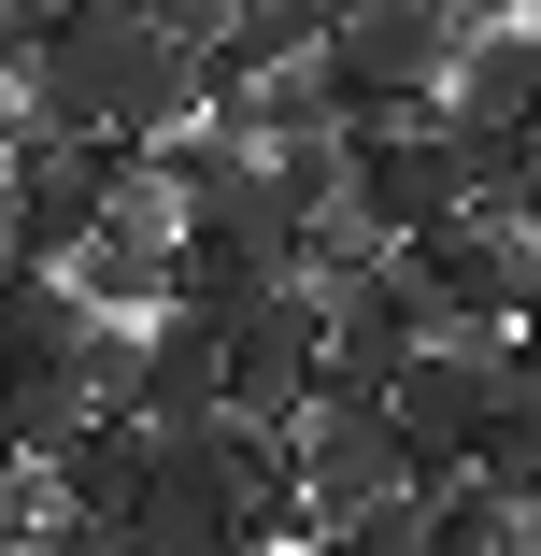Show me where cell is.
Wrapping results in <instances>:
<instances>
[{
    "label": "cell",
    "instance_id": "1",
    "mask_svg": "<svg viewBox=\"0 0 541 556\" xmlns=\"http://www.w3.org/2000/svg\"><path fill=\"white\" fill-rule=\"evenodd\" d=\"M15 100L57 143H129L143 157L157 129L199 115V43H171L157 15H115V0H57L15 58Z\"/></svg>",
    "mask_w": 541,
    "mask_h": 556
},
{
    "label": "cell",
    "instance_id": "2",
    "mask_svg": "<svg viewBox=\"0 0 541 556\" xmlns=\"http://www.w3.org/2000/svg\"><path fill=\"white\" fill-rule=\"evenodd\" d=\"M456 43H471V15H456V0H343L313 58H329L343 115H357V129H385V115H442Z\"/></svg>",
    "mask_w": 541,
    "mask_h": 556
},
{
    "label": "cell",
    "instance_id": "3",
    "mask_svg": "<svg viewBox=\"0 0 541 556\" xmlns=\"http://www.w3.org/2000/svg\"><path fill=\"white\" fill-rule=\"evenodd\" d=\"M285 457H299V528H343V514L427 485L413 442H399V414H385L371 386H313V400L285 414Z\"/></svg>",
    "mask_w": 541,
    "mask_h": 556
},
{
    "label": "cell",
    "instance_id": "4",
    "mask_svg": "<svg viewBox=\"0 0 541 556\" xmlns=\"http://www.w3.org/2000/svg\"><path fill=\"white\" fill-rule=\"evenodd\" d=\"M343 214H357V243H413V229H442V214H471V143L456 115H385L343 143Z\"/></svg>",
    "mask_w": 541,
    "mask_h": 556
},
{
    "label": "cell",
    "instance_id": "5",
    "mask_svg": "<svg viewBox=\"0 0 541 556\" xmlns=\"http://www.w3.org/2000/svg\"><path fill=\"white\" fill-rule=\"evenodd\" d=\"M527 257H541V229H513V214H442V229L399 243V286H413L427 328H456V343H513Z\"/></svg>",
    "mask_w": 541,
    "mask_h": 556
},
{
    "label": "cell",
    "instance_id": "6",
    "mask_svg": "<svg viewBox=\"0 0 541 556\" xmlns=\"http://www.w3.org/2000/svg\"><path fill=\"white\" fill-rule=\"evenodd\" d=\"M499 371H513V343H456V328H427V343L399 357L385 414H399V442H413V471H427V485L485 457V428H499Z\"/></svg>",
    "mask_w": 541,
    "mask_h": 556
},
{
    "label": "cell",
    "instance_id": "7",
    "mask_svg": "<svg viewBox=\"0 0 541 556\" xmlns=\"http://www.w3.org/2000/svg\"><path fill=\"white\" fill-rule=\"evenodd\" d=\"M115 186H129V143H57V129H29L15 157H0V257L57 271V257L100 229Z\"/></svg>",
    "mask_w": 541,
    "mask_h": 556
},
{
    "label": "cell",
    "instance_id": "8",
    "mask_svg": "<svg viewBox=\"0 0 541 556\" xmlns=\"http://www.w3.org/2000/svg\"><path fill=\"white\" fill-rule=\"evenodd\" d=\"M329 386V286H257L229 300V414H299Z\"/></svg>",
    "mask_w": 541,
    "mask_h": 556
},
{
    "label": "cell",
    "instance_id": "9",
    "mask_svg": "<svg viewBox=\"0 0 541 556\" xmlns=\"http://www.w3.org/2000/svg\"><path fill=\"white\" fill-rule=\"evenodd\" d=\"M57 286H72L86 314H157V300H171V200L129 172L115 200H100V229L57 257Z\"/></svg>",
    "mask_w": 541,
    "mask_h": 556
},
{
    "label": "cell",
    "instance_id": "10",
    "mask_svg": "<svg viewBox=\"0 0 541 556\" xmlns=\"http://www.w3.org/2000/svg\"><path fill=\"white\" fill-rule=\"evenodd\" d=\"M129 414L143 428H214V414H229V314L157 300L143 314V357H129Z\"/></svg>",
    "mask_w": 541,
    "mask_h": 556
},
{
    "label": "cell",
    "instance_id": "11",
    "mask_svg": "<svg viewBox=\"0 0 541 556\" xmlns=\"http://www.w3.org/2000/svg\"><path fill=\"white\" fill-rule=\"evenodd\" d=\"M427 343V314H413V286H399V257H343L329 271V386H399V357Z\"/></svg>",
    "mask_w": 541,
    "mask_h": 556
},
{
    "label": "cell",
    "instance_id": "12",
    "mask_svg": "<svg viewBox=\"0 0 541 556\" xmlns=\"http://www.w3.org/2000/svg\"><path fill=\"white\" fill-rule=\"evenodd\" d=\"M442 115H456V129H541V29H527V15H499V29L456 43Z\"/></svg>",
    "mask_w": 541,
    "mask_h": 556
},
{
    "label": "cell",
    "instance_id": "13",
    "mask_svg": "<svg viewBox=\"0 0 541 556\" xmlns=\"http://www.w3.org/2000/svg\"><path fill=\"white\" fill-rule=\"evenodd\" d=\"M143 457H157V428H143V414H86L57 457H43V500L115 528V514H129V485H143Z\"/></svg>",
    "mask_w": 541,
    "mask_h": 556
},
{
    "label": "cell",
    "instance_id": "14",
    "mask_svg": "<svg viewBox=\"0 0 541 556\" xmlns=\"http://www.w3.org/2000/svg\"><path fill=\"white\" fill-rule=\"evenodd\" d=\"M427 556H541V514L499 500L485 471H442L427 485Z\"/></svg>",
    "mask_w": 541,
    "mask_h": 556
},
{
    "label": "cell",
    "instance_id": "15",
    "mask_svg": "<svg viewBox=\"0 0 541 556\" xmlns=\"http://www.w3.org/2000/svg\"><path fill=\"white\" fill-rule=\"evenodd\" d=\"M471 471H485L499 500H527V514H541V357H513V371H499V428H485V457H471Z\"/></svg>",
    "mask_w": 541,
    "mask_h": 556
},
{
    "label": "cell",
    "instance_id": "16",
    "mask_svg": "<svg viewBox=\"0 0 541 556\" xmlns=\"http://www.w3.org/2000/svg\"><path fill=\"white\" fill-rule=\"evenodd\" d=\"M313 556H427V485H413V500H371V514H343V528H313Z\"/></svg>",
    "mask_w": 541,
    "mask_h": 556
},
{
    "label": "cell",
    "instance_id": "17",
    "mask_svg": "<svg viewBox=\"0 0 541 556\" xmlns=\"http://www.w3.org/2000/svg\"><path fill=\"white\" fill-rule=\"evenodd\" d=\"M513 357H541V257H527V300H513Z\"/></svg>",
    "mask_w": 541,
    "mask_h": 556
},
{
    "label": "cell",
    "instance_id": "18",
    "mask_svg": "<svg viewBox=\"0 0 541 556\" xmlns=\"http://www.w3.org/2000/svg\"><path fill=\"white\" fill-rule=\"evenodd\" d=\"M29 143V100H15V58H0V157Z\"/></svg>",
    "mask_w": 541,
    "mask_h": 556
},
{
    "label": "cell",
    "instance_id": "19",
    "mask_svg": "<svg viewBox=\"0 0 541 556\" xmlns=\"http://www.w3.org/2000/svg\"><path fill=\"white\" fill-rule=\"evenodd\" d=\"M243 556H313V542H243Z\"/></svg>",
    "mask_w": 541,
    "mask_h": 556
},
{
    "label": "cell",
    "instance_id": "20",
    "mask_svg": "<svg viewBox=\"0 0 541 556\" xmlns=\"http://www.w3.org/2000/svg\"><path fill=\"white\" fill-rule=\"evenodd\" d=\"M527 29H541V0H527Z\"/></svg>",
    "mask_w": 541,
    "mask_h": 556
}]
</instances>
